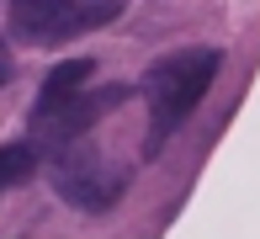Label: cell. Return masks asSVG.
<instances>
[{
  "mask_svg": "<svg viewBox=\"0 0 260 239\" xmlns=\"http://www.w3.org/2000/svg\"><path fill=\"white\" fill-rule=\"evenodd\" d=\"M218 69H223L218 48H181V53H165L149 64V75L138 80V96L149 101V154L202 106Z\"/></svg>",
  "mask_w": 260,
  "mask_h": 239,
  "instance_id": "cell-1",
  "label": "cell"
},
{
  "mask_svg": "<svg viewBox=\"0 0 260 239\" xmlns=\"http://www.w3.org/2000/svg\"><path fill=\"white\" fill-rule=\"evenodd\" d=\"M117 11H122V0H11L6 27L16 43L53 48V43H69L90 27H106Z\"/></svg>",
  "mask_w": 260,
  "mask_h": 239,
  "instance_id": "cell-2",
  "label": "cell"
},
{
  "mask_svg": "<svg viewBox=\"0 0 260 239\" xmlns=\"http://www.w3.org/2000/svg\"><path fill=\"white\" fill-rule=\"evenodd\" d=\"M48 175H53V191L80 213H106L127 191V170H117L96 143H85V138L53 149V170Z\"/></svg>",
  "mask_w": 260,
  "mask_h": 239,
  "instance_id": "cell-3",
  "label": "cell"
},
{
  "mask_svg": "<svg viewBox=\"0 0 260 239\" xmlns=\"http://www.w3.org/2000/svg\"><path fill=\"white\" fill-rule=\"evenodd\" d=\"M127 96H133V85H90L85 96H80L75 106H64V112L53 117V123H43V128H32V138L38 143H53V149H64V143H75V138H85L90 128L101 123L106 112H112V106H122Z\"/></svg>",
  "mask_w": 260,
  "mask_h": 239,
  "instance_id": "cell-4",
  "label": "cell"
},
{
  "mask_svg": "<svg viewBox=\"0 0 260 239\" xmlns=\"http://www.w3.org/2000/svg\"><path fill=\"white\" fill-rule=\"evenodd\" d=\"M90 75H96V64H90V58H64L58 69H48V80H43L38 101H32V112H27V123H32V128L53 123L64 106H75L80 96L90 91Z\"/></svg>",
  "mask_w": 260,
  "mask_h": 239,
  "instance_id": "cell-5",
  "label": "cell"
},
{
  "mask_svg": "<svg viewBox=\"0 0 260 239\" xmlns=\"http://www.w3.org/2000/svg\"><path fill=\"white\" fill-rule=\"evenodd\" d=\"M38 170V138H11L6 149H0V186H21L27 175Z\"/></svg>",
  "mask_w": 260,
  "mask_h": 239,
  "instance_id": "cell-6",
  "label": "cell"
}]
</instances>
